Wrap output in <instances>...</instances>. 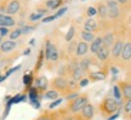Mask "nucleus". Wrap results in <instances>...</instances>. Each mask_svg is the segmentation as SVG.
<instances>
[{
    "label": "nucleus",
    "instance_id": "nucleus-1",
    "mask_svg": "<svg viewBox=\"0 0 131 120\" xmlns=\"http://www.w3.org/2000/svg\"><path fill=\"white\" fill-rule=\"evenodd\" d=\"M123 104V102H118L117 100H114L113 97H106L103 98L100 106H98V111L101 113V115L107 119L111 115H113L114 113L120 111V106Z\"/></svg>",
    "mask_w": 131,
    "mask_h": 120
},
{
    "label": "nucleus",
    "instance_id": "nucleus-2",
    "mask_svg": "<svg viewBox=\"0 0 131 120\" xmlns=\"http://www.w3.org/2000/svg\"><path fill=\"white\" fill-rule=\"evenodd\" d=\"M88 103H89V95L88 93H79L74 100L67 102V106L64 109L68 114L73 115V114H77L78 112L81 111Z\"/></svg>",
    "mask_w": 131,
    "mask_h": 120
},
{
    "label": "nucleus",
    "instance_id": "nucleus-3",
    "mask_svg": "<svg viewBox=\"0 0 131 120\" xmlns=\"http://www.w3.org/2000/svg\"><path fill=\"white\" fill-rule=\"evenodd\" d=\"M49 88L52 90H56L57 92L60 93V96L64 97L66 95H68L69 92H72L69 89V83H68V78L66 77H61V75H57L55 78H52L49 81ZM74 92V91H73Z\"/></svg>",
    "mask_w": 131,
    "mask_h": 120
},
{
    "label": "nucleus",
    "instance_id": "nucleus-4",
    "mask_svg": "<svg viewBox=\"0 0 131 120\" xmlns=\"http://www.w3.org/2000/svg\"><path fill=\"white\" fill-rule=\"evenodd\" d=\"M130 64H131V41H130V39H127V40L124 41L120 56H119L117 63L114 66L120 67L122 69L129 70L130 69Z\"/></svg>",
    "mask_w": 131,
    "mask_h": 120
},
{
    "label": "nucleus",
    "instance_id": "nucleus-5",
    "mask_svg": "<svg viewBox=\"0 0 131 120\" xmlns=\"http://www.w3.org/2000/svg\"><path fill=\"white\" fill-rule=\"evenodd\" d=\"M106 6H107V19L115 22L119 21L122 17V7L119 6L115 0H106Z\"/></svg>",
    "mask_w": 131,
    "mask_h": 120
},
{
    "label": "nucleus",
    "instance_id": "nucleus-6",
    "mask_svg": "<svg viewBox=\"0 0 131 120\" xmlns=\"http://www.w3.org/2000/svg\"><path fill=\"white\" fill-rule=\"evenodd\" d=\"M124 35H118L117 34V38H115V41L114 44L112 45L111 47V56H109V61H111V64L114 66L117 63L118 58L120 56V52H122V49H123V45H124Z\"/></svg>",
    "mask_w": 131,
    "mask_h": 120
},
{
    "label": "nucleus",
    "instance_id": "nucleus-7",
    "mask_svg": "<svg viewBox=\"0 0 131 120\" xmlns=\"http://www.w3.org/2000/svg\"><path fill=\"white\" fill-rule=\"evenodd\" d=\"M95 112H96L95 106L89 102L80 112H78L77 114H73V116L75 120H92L95 116Z\"/></svg>",
    "mask_w": 131,
    "mask_h": 120
},
{
    "label": "nucleus",
    "instance_id": "nucleus-8",
    "mask_svg": "<svg viewBox=\"0 0 131 120\" xmlns=\"http://www.w3.org/2000/svg\"><path fill=\"white\" fill-rule=\"evenodd\" d=\"M66 109H58V111H45L42 112L40 115L35 120H61V118L64 115Z\"/></svg>",
    "mask_w": 131,
    "mask_h": 120
},
{
    "label": "nucleus",
    "instance_id": "nucleus-9",
    "mask_svg": "<svg viewBox=\"0 0 131 120\" xmlns=\"http://www.w3.org/2000/svg\"><path fill=\"white\" fill-rule=\"evenodd\" d=\"M79 63V68L83 72L85 73V75H86V73H89L90 70H91V67L94 64H96L97 62L95 61V58L92 57V56H84V57H81V60L78 62Z\"/></svg>",
    "mask_w": 131,
    "mask_h": 120
},
{
    "label": "nucleus",
    "instance_id": "nucleus-10",
    "mask_svg": "<svg viewBox=\"0 0 131 120\" xmlns=\"http://www.w3.org/2000/svg\"><path fill=\"white\" fill-rule=\"evenodd\" d=\"M21 9H22L21 0H9L5 14L10 15V16H15V15H18L21 12Z\"/></svg>",
    "mask_w": 131,
    "mask_h": 120
},
{
    "label": "nucleus",
    "instance_id": "nucleus-11",
    "mask_svg": "<svg viewBox=\"0 0 131 120\" xmlns=\"http://www.w3.org/2000/svg\"><path fill=\"white\" fill-rule=\"evenodd\" d=\"M108 70L107 69H100V70H90L89 73H86V78L90 81H102L107 78Z\"/></svg>",
    "mask_w": 131,
    "mask_h": 120
},
{
    "label": "nucleus",
    "instance_id": "nucleus-12",
    "mask_svg": "<svg viewBox=\"0 0 131 120\" xmlns=\"http://www.w3.org/2000/svg\"><path fill=\"white\" fill-rule=\"evenodd\" d=\"M117 85L120 89V92H122L123 100H131V83L130 80H122V81H118Z\"/></svg>",
    "mask_w": 131,
    "mask_h": 120
},
{
    "label": "nucleus",
    "instance_id": "nucleus-13",
    "mask_svg": "<svg viewBox=\"0 0 131 120\" xmlns=\"http://www.w3.org/2000/svg\"><path fill=\"white\" fill-rule=\"evenodd\" d=\"M34 88L40 93H44L49 89V79L45 75H39L34 79Z\"/></svg>",
    "mask_w": 131,
    "mask_h": 120
},
{
    "label": "nucleus",
    "instance_id": "nucleus-14",
    "mask_svg": "<svg viewBox=\"0 0 131 120\" xmlns=\"http://www.w3.org/2000/svg\"><path fill=\"white\" fill-rule=\"evenodd\" d=\"M89 53V44L88 42L80 40L79 42H77V46H75L74 51V57L77 58H81Z\"/></svg>",
    "mask_w": 131,
    "mask_h": 120
},
{
    "label": "nucleus",
    "instance_id": "nucleus-15",
    "mask_svg": "<svg viewBox=\"0 0 131 120\" xmlns=\"http://www.w3.org/2000/svg\"><path fill=\"white\" fill-rule=\"evenodd\" d=\"M109 56H111V49L107 46H102L100 50L96 52V60L100 62V63H107L108 61H109Z\"/></svg>",
    "mask_w": 131,
    "mask_h": 120
},
{
    "label": "nucleus",
    "instance_id": "nucleus-16",
    "mask_svg": "<svg viewBox=\"0 0 131 120\" xmlns=\"http://www.w3.org/2000/svg\"><path fill=\"white\" fill-rule=\"evenodd\" d=\"M16 47H17V42L14 41V40H10V39L3 40L1 45H0V53H1V55L11 53Z\"/></svg>",
    "mask_w": 131,
    "mask_h": 120
},
{
    "label": "nucleus",
    "instance_id": "nucleus-17",
    "mask_svg": "<svg viewBox=\"0 0 131 120\" xmlns=\"http://www.w3.org/2000/svg\"><path fill=\"white\" fill-rule=\"evenodd\" d=\"M103 46V40H102V35H97L92 41L89 44V52H91V55L95 56L101 47Z\"/></svg>",
    "mask_w": 131,
    "mask_h": 120
},
{
    "label": "nucleus",
    "instance_id": "nucleus-18",
    "mask_svg": "<svg viewBox=\"0 0 131 120\" xmlns=\"http://www.w3.org/2000/svg\"><path fill=\"white\" fill-rule=\"evenodd\" d=\"M84 30L97 33L100 30V23H98V21H96L95 18H86L84 21Z\"/></svg>",
    "mask_w": 131,
    "mask_h": 120
},
{
    "label": "nucleus",
    "instance_id": "nucleus-19",
    "mask_svg": "<svg viewBox=\"0 0 131 120\" xmlns=\"http://www.w3.org/2000/svg\"><path fill=\"white\" fill-rule=\"evenodd\" d=\"M96 11H97V16L98 18L101 19V21H104V19H107V6H106V3H103V1H98L97 4H96Z\"/></svg>",
    "mask_w": 131,
    "mask_h": 120
},
{
    "label": "nucleus",
    "instance_id": "nucleus-20",
    "mask_svg": "<svg viewBox=\"0 0 131 120\" xmlns=\"http://www.w3.org/2000/svg\"><path fill=\"white\" fill-rule=\"evenodd\" d=\"M115 38H117V33L115 32H106V34L102 37L103 40V46H107V47H112V45L115 41Z\"/></svg>",
    "mask_w": 131,
    "mask_h": 120
},
{
    "label": "nucleus",
    "instance_id": "nucleus-21",
    "mask_svg": "<svg viewBox=\"0 0 131 120\" xmlns=\"http://www.w3.org/2000/svg\"><path fill=\"white\" fill-rule=\"evenodd\" d=\"M63 4H64V0H46L44 3V6L50 11V10L60 9L61 6H63Z\"/></svg>",
    "mask_w": 131,
    "mask_h": 120
},
{
    "label": "nucleus",
    "instance_id": "nucleus-22",
    "mask_svg": "<svg viewBox=\"0 0 131 120\" xmlns=\"http://www.w3.org/2000/svg\"><path fill=\"white\" fill-rule=\"evenodd\" d=\"M122 112H123V115H124V119L126 120L131 119V100H127V101H125L123 103Z\"/></svg>",
    "mask_w": 131,
    "mask_h": 120
},
{
    "label": "nucleus",
    "instance_id": "nucleus-23",
    "mask_svg": "<svg viewBox=\"0 0 131 120\" xmlns=\"http://www.w3.org/2000/svg\"><path fill=\"white\" fill-rule=\"evenodd\" d=\"M58 97H60V93L57 92L56 90H52V89L46 90L45 92L42 93V98H45L47 101H55V100H57Z\"/></svg>",
    "mask_w": 131,
    "mask_h": 120
},
{
    "label": "nucleus",
    "instance_id": "nucleus-24",
    "mask_svg": "<svg viewBox=\"0 0 131 120\" xmlns=\"http://www.w3.org/2000/svg\"><path fill=\"white\" fill-rule=\"evenodd\" d=\"M7 37H9L10 40H14V41L18 40L19 38L22 37V29L19 27H14V29H10V33Z\"/></svg>",
    "mask_w": 131,
    "mask_h": 120
},
{
    "label": "nucleus",
    "instance_id": "nucleus-25",
    "mask_svg": "<svg viewBox=\"0 0 131 120\" xmlns=\"http://www.w3.org/2000/svg\"><path fill=\"white\" fill-rule=\"evenodd\" d=\"M80 38H81V40H83V41L90 44V42L96 38V34L92 33V32H88V30H84V29H83V30L80 32Z\"/></svg>",
    "mask_w": 131,
    "mask_h": 120
},
{
    "label": "nucleus",
    "instance_id": "nucleus-26",
    "mask_svg": "<svg viewBox=\"0 0 131 120\" xmlns=\"http://www.w3.org/2000/svg\"><path fill=\"white\" fill-rule=\"evenodd\" d=\"M16 19L12 17V16H10V15H5V18L4 21H3V23H1V26L0 27H7V28H14L16 27Z\"/></svg>",
    "mask_w": 131,
    "mask_h": 120
},
{
    "label": "nucleus",
    "instance_id": "nucleus-27",
    "mask_svg": "<svg viewBox=\"0 0 131 120\" xmlns=\"http://www.w3.org/2000/svg\"><path fill=\"white\" fill-rule=\"evenodd\" d=\"M44 60H45V57H44V49L39 51V55H38V58H37V63H35V68H34V72L38 73L39 70L41 69L42 64H44Z\"/></svg>",
    "mask_w": 131,
    "mask_h": 120
},
{
    "label": "nucleus",
    "instance_id": "nucleus-28",
    "mask_svg": "<svg viewBox=\"0 0 131 120\" xmlns=\"http://www.w3.org/2000/svg\"><path fill=\"white\" fill-rule=\"evenodd\" d=\"M75 26H70L69 27V29L67 30V34H66V37H64V40L67 42H69V41H72L73 39H74V37H75Z\"/></svg>",
    "mask_w": 131,
    "mask_h": 120
},
{
    "label": "nucleus",
    "instance_id": "nucleus-29",
    "mask_svg": "<svg viewBox=\"0 0 131 120\" xmlns=\"http://www.w3.org/2000/svg\"><path fill=\"white\" fill-rule=\"evenodd\" d=\"M113 98L114 100H117L118 102H123V96H122V92H120V89L118 86L117 84L113 86Z\"/></svg>",
    "mask_w": 131,
    "mask_h": 120
},
{
    "label": "nucleus",
    "instance_id": "nucleus-30",
    "mask_svg": "<svg viewBox=\"0 0 131 120\" xmlns=\"http://www.w3.org/2000/svg\"><path fill=\"white\" fill-rule=\"evenodd\" d=\"M37 24H26L24 27H22L21 29H22V34H30L32 32H34L35 29H37Z\"/></svg>",
    "mask_w": 131,
    "mask_h": 120
},
{
    "label": "nucleus",
    "instance_id": "nucleus-31",
    "mask_svg": "<svg viewBox=\"0 0 131 120\" xmlns=\"http://www.w3.org/2000/svg\"><path fill=\"white\" fill-rule=\"evenodd\" d=\"M33 74L32 73H29V74H26L23 77V84L26 85V86H28V88H30V85H32L33 83Z\"/></svg>",
    "mask_w": 131,
    "mask_h": 120
},
{
    "label": "nucleus",
    "instance_id": "nucleus-32",
    "mask_svg": "<svg viewBox=\"0 0 131 120\" xmlns=\"http://www.w3.org/2000/svg\"><path fill=\"white\" fill-rule=\"evenodd\" d=\"M86 16L89 18H94L95 16H97V11H96V7L95 6H89L86 9Z\"/></svg>",
    "mask_w": 131,
    "mask_h": 120
},
{
    "label": "nucleus",
    "instance_id": "nucleus-33",
    "mask_svg": "<svg viewBox=\"0 0 131 120\" xmlns=\"http://www.w3.org/2000/svg\"><path fill=\"white\" fill-rule=\"evenodd\" d=\"M75 46H77V41H69V45H68V55L74 57V51H75Z\"/></svg>",
    "mask_w": 131,
    "mask_h": 120
},
{
    "label": "nucleus",
    "instance_id": "nucleus-34",
    "mask_svg": "<svg viewBox=\"0 0 131 120\" xmlns=\"http://www.w3.org/2000/svg\"><path fill=\"white\" fill-rule=\"evenodd\" d=\"M68 11V6H63V7H61V9L57 10L56 14H53V16L56 17V18H58V17H61V16H63V15L66 14Z\"/></svg>",
    "mask_w": 131,
    "mask_h": 120
},
{
    "label": "nucleus",
    "instance_id": "nucleus-35",
    "mask_svg": "<svg viewBox=\"0 0 131 120\" xmlns=\"http://www.w3.org/2000/svg\"><path fill=\"white\" fill-rule=\"evenodd\" d=\"M41 18H42V16H40L37 12H33V14L29 15V22H37V21H39V19H41Z\"/></svg>",
    "mask_w": 131,
    "mask_h": 120
},
{
    "label": "nucleus",
    "instance_id": "nucleus-36",
    "mask_svg": "<svg viewBox=\"0 0 131 120\" xmlns=\"http://www.w3.org/2000/svg\"><path fill=\"white\" fill-rule=\"evenodd\" d=\"M90 83V80L86 77H83V78L80 79L79 81H78V84H79V88L80 89H83V88H85V86H88V84Z\"/></svg>",
    "mask_w": 131,
    "mask_h": 120
},
{
    "label": "nucleus",
    "instance_id": "nucleus-37",
    "mask_svg": "<svg viewBox=\"0 0 131 120\" xmlns=\"http://www.w3.org/2000/svg\"><path fill=\"white\" fill-rule=\"evenodd\" d=\"M10 33V28L7 27H0V37L4 39L5 37H7Z\"/></svg>",
    "mask_w": 131,
    "mask_h": 120
},
{
    "label": "nucleus",
    "instance_id": "nucleus-38",
    "mask_svg": "<svg viewBox=\"0 0 131 120\" xmlns=\"http://www.w3.org/2000/svg\"><path fill=\"white\" fill-rule=\"evenodd\" d=\"M62 102H63V100H62V98H57V100H55V101H53L51 104L49 106V108H50V109H53V108H56L57 106H60Z\"/></svg>",
    "mask_w": 131,
    "mask_h": 120
},
{
    "label": "nucleus",
    "instance_id": "nucleus-39",
    "mask_svg": "<svg viewBox=\"0 0 131 120\" xmlns=\"http://www.w3.org/2000/svg\"><path fill=\"white\" fill-rule=\"evenodd\" d=\"M42 23H49V22H52L53 19H56V17L53 15H47L45 17H42Z\"/></svg>",
    "mask_w": 131,
    "mask_h": 120
},
{
    "label": "nucleus",
    "instance_id": "nucleus-40",
    "mask_svg": "<svg viewBox=\"0 0 131 120\" xmlns=\"http://www.w3.org/2000/svg\"><path fill=\"white\" fill-rule=\"evenodd\" d=\"M120 7H125V6H129L130 5V0H115Z\"/></svg>",
    "mask_w": 131,
    "mask_h": 120
},
{
    "label": "nucleus",
    "instance_id": "nucleus-41",
    "mask_svg": "<svg viewBox=\"0 0 131 120\" xmlns=\"http://www.w3.org/2000/svg\"><path fill=\"white\" fill-rule=\"evenodd\" d=\"M61 120H75L74 116L72 115V114H68V113H66L61 118Z\"/></svg>",
    "mask_w": 131,
    "mask_h": 120
},
{
    "label": "nucleus",
    "instance_id": "nucleus-42",
    "mask_svg": "<svg viewBox=\"0 0 131 120\" xmlns=\"http://www.w3.org/2000/svg\"><path fill=\"white\" fill-rule=\"evenodd\" d=\"M118 116H119V112H117V113H114V114L109 116V119H107V120H115V119L118 118Z\"/></svg>",
    "mask_w": 131,
    "mask_h": 120
},
{
    "label": "nucleus",
    "instance_id": "nucleus-43",
    "mask_svg": "<svg viewBox=\"0 0 131 120\" xmlns=\"http://www.w3.org/2000/svg\"><path fill=\"white\" fill-rule=\"evenodd\" d=\"M30 103H32L33 106H34V108H39L40 107V103H39V101H30Z\"/></svg>",
    "mask_w": 131,
    "mask_h": 120
},
{
    "label": "nucleus",
    "instance_id": "nucleus-44",
    "mask_svg": "<svg viewBox=\"0 0 131 120\" xmlns=\"http://www.w3.org/2000/svg\"><path fill=\"white\" fill-rule=\"evenodd\" d=\"M5 79H6L5 78V75H1V74H0V83H1V81H4Z\"/></svg>",
    "mask_w": 131,
    "mask_h": 120
},
{
    "label": "nucleus",
    "instance_id": "nucleus-45",
    "mask_svg": "<svg viewBox=\"0 0 131 120\" xmlns=\"http://www.w3.org/2000/svg\"><path fill=\"white\" fill-rule=\"evenodd\" d=\"M29 53H30V49H29V47H28L27 50L24 51V55H29Z\"/></svg>",
    "mask_w": 131,
    "mask_h": 120
},
{
    "label": "nucleus",
    "instance_id": "nucleus-46",
    "mask_svg": "<svg viewBox=\"0 0 131 120\" xmlns=\"http://www.w3.org/2000/svg\"><path fill=\"white\" fill-rule=\"evenodd\" d=\"M3 40H4V39H3V38L0 37V45H1V42H3Z\"/></svg>",
    "mask_w": 131,
    "mask_h": 120
},
{
    "label": "nucleus",
    "instance_id": "nucleus-47",
    "mask_svg": "<svg viewBox=\"0 0 131 120\" xmlns=\"http://www.w3.org/2000/svg\"><path fill=\"white\" fill-rule=\"evenodd\" d=\"M0 61H1V53H0Z\"/></svg>",
    "mask_w": 131,
    "mask_h": 120
},
{
    "label": "nucleus",
    "instance_id": "nucleus-48",
    "mask_svg": "<svg viewBox=\"0 0 131 120\" xmlns=\"http://www.w3.org/2000/svg\"><path fill=\"white\" fill-rule=\"evenodd\" d=\"M83 1H85V0H83Z\"/></svg>",
    "mask_w": 131,
    "mask_h": 120
}]
</instances>
